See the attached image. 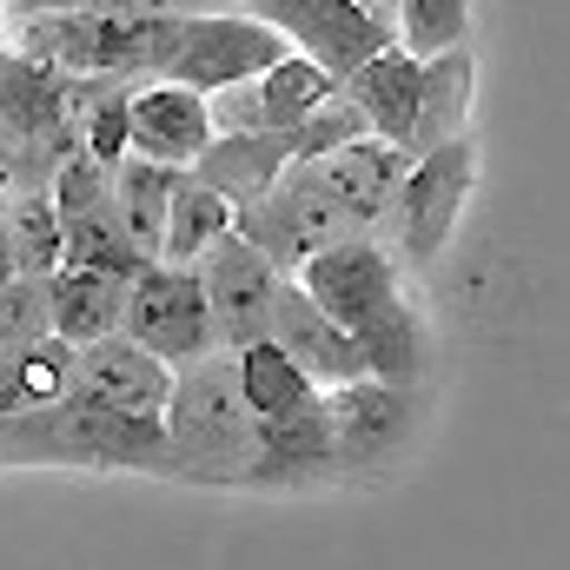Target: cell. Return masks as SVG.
I'll list each match as a JSON object with an SVG mask.
<instances>
[{
    "label": "cell",
    "mask_w": 570,
    "mask_h": 570,
    "mask_svg": "<svg viewBox=\"0 0 570 570\" xmlns=\"http://www.w3.org/2000/svg\"><path fill=\"white\" fill-rule=\"evenodd\" d=\"M173 47L166 13H13V53L60 80L146 87Z\"/></svg>",
    "instance_id": "obj_1"
},
{
    "label": "cell",
    "mask_w": 570,
    "mask_h": 570,
    "mask_svg": "<svg viewBox=\"0 0 570 570\" xmlns=\"http://www.w3.org/2000/svg\"><path fill=\"white\" fill-rule=\"evenodd\" d=\"M159 431H166V464H179L193 478H253L259 419L246 412L226 352H206L173 372Z\"/></svg>",
    "instance_id": "obj_2"
},
{
    "label": "cell",
    "mask_w": 570,
    "mask_h": 570,
    "mask_svg": "<svg viewBox=\"0 0 570 570\" xmlns=\"http://www.w3.org/2000/svg\"><path fill=\"white\" fill-rule=\"evenodd\" d=\"M279 60H285V40L273 27H259L246 7H213V13L173 20V47L159 60V80L206 100V94H226V87L259 80Z\"/></svg>",
    "instance_id": "obj_3"
},
{
    "label": "cell",
    "mask_w": 570,
    "mask_h": 570,
    "mask_svg": "<svg viewBox=\"0 0 570 570\" xmlns=\"http://www.w3.org/2000/svg\"><path fill=\"white\" fill-rule=\"evenodd\" d=\"M471 186H478V140H471V134H458V140L419 153V159L405 166V179H399L392 213H385V226L399 233L392 259L405 253L412 266H431V259L451 246V233H458V219H464ZM385 226H379V233H385Z\"/></svg>",
    "instance_id": "obj_4"
},
{
    "label": "cell",
    "mask_w": 570,
    "mask_h": 570,
    "mask_svg": "<svg viewBox=\"0 0 570 570\" xmlns=\"http://www.w3.org/2000/svg\"><path fill=\"white\" fill-rule=\"evenodd\" d=\"M292 285L338 325V332H352V338H365V332H379L392 312H405L412 298H405V279H399V259H392V246L385 239H372V233H358V239H338V246H325L318 259H305Z\"/></svg>",
    "instance_id": "obj_5"
},
{
    "label": "cell",
    "mask_w": 570,
    "mask_h": 570,
    "mask_svg": "<svg viewBox=\"0 0 570 570\" xmlns=\"http://www.w3.org/2000/svg\"><path fill=\"white\" fill-rule=\"evenodd\" d=\"M193 279L206 298V325H213V352H246L266 338V318H273V298H279L285 273L239 233H219L199 259H193Z\"/></svg>",
    "instance_id": "obj_6"
},
{
    "label": "cell",
    "mask_w": 570,
    "mask_h": 570,
    "mask_svg": "<svg viewBox=\"0 0 570 570\" xmlns=\"http://www.w3.org/2000/svg\"><path fill=\"white\" fill-rule=\"evenodd\" d=\"M233 233H239V239H253V246L279 266L285 279H292L305 259H318L325 246L358 239V233H352V219H345L318 186H312V173H305V166H285V179L259 199V206L233 213Z\"/></svg>",
    "instance_id": "obj_7"
},
{
    "label": "cell",
    "mask_w": 570,
    "mask_h": 570,
    "mask_svg": "<svg viewBox=\"0 0 570 570\" xmlns=\"http://www.w3.org/2000/svg\"><path fill=\"white\" fill-rule=\"evenodd\" d=\"M120 338H134L159 365H193L213 352V325H206V298L193 266H140V279L127 285V312H120Z\"/></svg>",
    "instance_id": "obj_8"
},
{
    "label": "cell",
    "mask_w": 570,
    "mask_h": 570,
    "mask_svg": "<svg viewBox=\"0 0 570 570\" xmlns=\"http://www.w3.org/2000/svg\"><path fill=\"white\" fill-rule=\"evenodd\" d=\"M246 13L279 33L285 53L325 67L332 80H345V73L365 67L379 47H392V33H385L379 20H365L352 0H246Z\"/></svg>",
    "instance_id": "obj_9"
},
{
    "label": "cell",
    "mask_w": 570,
    "mask_h": 570,
    "mask_svg": "<svg viewBox=\"0 0 570 570\" xmlns=\"http://www.w3.org/2000/svg\"><path fill=\"white\" fill-rule=\"evenodd\" d=\"M166 392H173V365H159L153 352H140L120 332L73 352V379H67V399L73 405L120 412V419H159L166 412Z\"/></svg>",
    "instance_id": "obj_10"
},
{
    "label": "cell",
    "mask_w": 570,
    "mask_h": 570,
    "mask_svg": "<svg viewBox=\"0 0 570 570\" xmlns=\"http://www.w3.org/2000/svg\"><path fill=\"white\" fill-rule=\"evenodd\" d=\"M405 166H412V153H399V146H385V140L365 134V140L312 159L305 173H312V186L352 219V233H372V239H379V226H385V213H392V199H399Z\"/></svg>",
    "instance_id": "obj_11"
},
{
    "label": "cell",
    "mask_w": 570,
    "mask_h": 570,
    "mask_svg": "<svg viewBox=\"0 0 570 570\" xmlns=\"http://www.w3.org/2000/svg\"><path fill=\"white\" fill-rule=\"evenodd\" d=\"M266 345H279L285 358L318 385V392H338L352 379H365V358H358V338L338 332L298 285L285 279L279 298H273V318H266Z\"/></svg>",
    "instance_id": "obj_12"
},
{
    "label": "cell",
    "mask_w": 570,
    "mask_h": 570,
    "mask_svg": "<svg viewBox=\"0 0 570 570\" xmlns=\"http://www.w3.org/2000/svg\"><path fill=\"white\" fill-rule=\"evenodd\" d=\"M206 146H213V120H206V100L199 94L166 87V80H146V87L127 94V153L186 173Z\"/></svg>",
    "instance_id": "obj_13"
},
{
    "label": "cell",
    "mask_w": 570,
    "mask_h": 570,
    "mask_svg": "<svg viewBox=\"0 0 570 570\" xmlns=\"http://www.w3.org/2000/svg\"><path fill=\"white\" fill-rule=\"evenodd\" d=\"M318 405H325V431H332V464H372L412 425V399L399 385H379V379H352L338 392H318Z\"/></svg>",
    "instance_id": "obj_14"
},
{
    "label": "cell",
    "mask_w": 570,
    "mask_h": 570,
    "mask_svg": "<svg viewBox=\"0 0 570 570\" xmlns=\"http://www.w3.org/2000/svg\"><path fill=\"white\" fill-rule=\"evenodd\" d=\"M338 94L358 107V120H365V134L385 146L412 140V120H419V94H425V60H412L405 47H379L365 67H352L345 80H338Z\"/></svg>",
    "instance_id": "obj_15"
},
{
    "label": "cell",
    "mask_w": 570,
    "mask_h": 570,
    "mask_svg": "<svg viewBox=\"0 0 570 570\" xmlns=\"http://www.w3.org/2000/svg\"><path fill=\"white\" fill-rule=\"evenodd\" d=\"M292 153H285V134H213V146L186 166L193 179H206L233 213L259 206L273 186L285 179Z\"/></svg>",
    "instance_id": "obj_16"
},
{
    "label": "cell",
    "mask_w": 570,
    "mask_h": 570,
    "mask_svg": "<svg viewBox=\"0 0 570 570\" xmlns=\"http://www.w3.org/2000/svg\"><path fill=\"white\" fill-rule=\"evenodd\" d=\"M120 312H127V285L107 279V273H87V266H60L47 279V332L60 345H100L120 332Z\"/></svg>",
    "instance_id": "obj_17"
},
{
    "label": "cell",
    "mask_w": 570,
    "mask_h": 570,
    "mask_svg": "<svg viewBox=\"0 0 570 570\" xmlns=\"http://www.w3.org/2000/svg\"><path fill=\"white\" fill-rule=\"evenodd\" d=\"M0 233H7V259H13V279L47 285L67 266V246H60V219H53V199L47 186H20L0 199Z\"/></svg>",
    "instance_id": "obj_18"
},
{
    "label": "cell",
    "mask_w": 570,
    "mask_h": 570,
    "mask_svg": "<svg viewBox=\"0 0 570 570\" xmlns=\"http://www.w3.org/2000/svg\"><path fill=\"white\" fill-rule=\"evenodd\" d=\"M233 379H239V399H246V412L259 419V425H279V419H298V412H312L318 405V385L285 358L279 345H246V352H233Z\"/></svg>",
    "instance_id": "obj_19"
},
{
    "label": "cell",
    "mask_w": 570,
    "mask_h": 570,
    "mask_svg": "<svg viewBox=\"0 0 570 570\" xmlns=\"http://www.w3.org/2000/svg\"><path fill=\"white\" fill-rule=\"evenodd\" d=\"M60 246H67V266L107 273V279H120V285H134V279H140V266H153L140 246L127 239L120 213H114V186H107V199H100V206H87V213L60 219Z\"/></svg>",
    "instance_id": "obj_20"
},
{
    "label": "cell",
    "mask_w": 570,
    "mask_h": 570,
    "mask_svg": "<svg viewBox=\"0 0 570 570\" xmlns=\"http://www.w3.org/2000/svg\"><path fill=\"white\" fill-rule=\"evenodd\" d=\"M219 233H233V206L206 179L179 173L173 199H166V226H159V266H193Z\"/></svg>",
    "instance_id": "obj_21"
},
{
    "label": "cell",
    "mask_w": 570,
    "mask_h": 570,
    "mask_svg": "<svg viewBox=\"0 0 570 570\" xmlns=\"http://www.w3.org/2000/svg\"><path fill=\"white\" fill-rule=\"evenodd\" d=\"M464 120H471V47L425 60V94H419V120H412L405 153L419 159V153H431V146L458 140Z\"/></svg>",
    "instance_id": "obj_22"
},
{
    "label": "cell",
    "mask_w": 570,
    "mask_h": 570,
    "mask_svg": "<svg viewBox=\"0 0 570 570\" xmlns=\"http://www.w3.org/2000/svg\"><path fill=\"white\" fill-rule=\"evenodd\" d=\"M173 166H153L140 153L114 159L107 166V186H114V213L127 226V239L140 246L146 259H159V226H166V199H173Z\"/></svg>",
    "instance_id": "obj_23"
},
{
    "label": "cell",
    "mask_w": 570,
    "mask_h": 570,
    "mask_svg": "<svg viewBox=\"0 0 570 570\" xmlns=\"http://www.w3.org/2000/svg\"><path fill=\"white\" fill-rule=\"evenodd\" d=\"M332 464V431H325V405L259 425V451H253V478H292V471H318Z\"/></svg>",
    "instance_id": "obj_24"
},
{
    "label": "cell",
    "mask_w": 570,
    "mask_h": 570,
    "mask_svg": "<svg viewBox=\"0 0 570 570\" xmlns=\"http://www.w3.org/2000/svg\"><path fill=\"white\" fill-rule=\"evenodd\" d=\"M471 40V0H399L392 7V47H405L412 60L458 53Z\"/></svg>",
    "instance_id": "obj_25"
},
{
    "label": "cell",
    "mask_w": 570,
    "mask_h": 570,
    "mask_svg": "<svg viewBox=\"0 0 570 570\" xmlns=\"http://www.w3.org/2000/svg\"><path fill=\"white\" fill-rule=\"evenodd\" d=\"M352 140H365V120H358V107L345 94H332L325 107H312L285 134V153H292V166H312V159H325V153H338V146H352Z\"/></svg>",
    "instance_id": "obj_26"
},
{
    "label": "cell",
    "mask_w": 570,
    "mask_h": 570,
    "mask_svg": "<svg viewBox=\"0 0 570 570\" xmlns=\"http://www.w3.org/2000/svg\"><path fill=\"white\" fill-rule=\"evenodd\" d=\"M53 338L47 332V285L33 279H7L0 285V358H20L27 345Z\"/></svg>",
    "instance_id": "obj_27"
},
{
    "label": "cell",
    "mask_w": 570,
    "mask_h": 570,
    "mask_svg": "<svg viewBox=\"0 0 570 570\" xmlns=\"http://www.w3.org/2000/svg\"><path fill=\"white\" fill-rule=\"evenodd\" d=\"M13 13H166V20H186V13H213L219 0H7Z\"/></svg>",
    "instance_id": "obj_28"
},
{
    "label": "cell",
    "mask_w": 570,
    "mask_h": 570,
    "mask_svg": "<svg viewBox=\"0 0 570 570\" xmlns=\"http://www.w3.org/2000/svg\"><path fill=\"white\" fill-rule=\"evenodd\" d=\"M352 7H358V13H365V20H379V27H385V33H392V7H399V0H352Z\"/></svg>",
    "instance_id": "obj_29"
},
{
    "label": "cell",
    "mask_w": 570,
    "mask_h": 570,
    "mask_svg": "<svg viewBox=\"0 0 570 570\" xmlns=\"http://www.w3.org/2000/svg\"><path fill=\"white\" fill-rule=\"evenodd\" d=\"M13 279V259H7V233H0V285Z\"/></svg>",
    "instance_id": "obj_30"
}]
</instances>
